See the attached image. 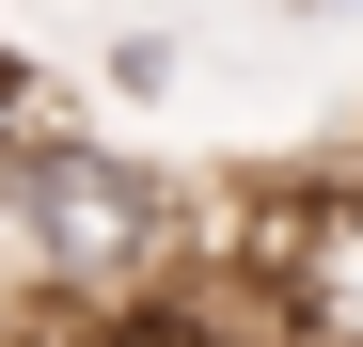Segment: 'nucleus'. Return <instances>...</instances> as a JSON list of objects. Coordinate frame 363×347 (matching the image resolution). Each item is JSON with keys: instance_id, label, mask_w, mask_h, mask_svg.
I'll list each match as a JSON object with an SVG mask.
<instances>
[{"instance_id": "7ed1b4c3", "label": "nucleus", "mask_w": 363, "mask_h": 347, "mask_svg": "<svg viewBox=\"0 0 363 347\" xmlns=\"http://www.w3.org/2000/svg\"><path fill=\"white\" fill-rule=\"evenodd\" d=\"M0 347H32V316H0Z\"/></svg>"}, {"instance_id": "f257e3e1", "label": "nucleus", "mask_w": 363, "mask_h": 347, "mask_svg": "<svg viewBox=\"0 0 363 347\" xmlns=\"http://www.w3.org/2000/svg\"><path fill=\"white\" fill-rule=\"evenodd\" d=\"M206 300H253L237 347H363V174H300L190 268Z\"/></svg>"}, {"instance_id": "f03ea898", "label": "nucleus", "mask_w": 363, "mask_h": 347, "mask_svg": "<svg viewBox=\"0 0 363 347\" xmlns=\"http://www.w3.org/2000/svg\"><path fill=\"white\" fill-rule=\"evenodd\" d=\"M300 16H363V0H300Z\"/></svg>"}]
</instances>
